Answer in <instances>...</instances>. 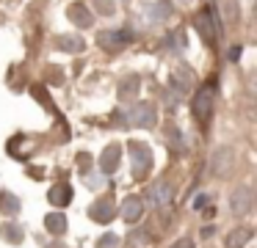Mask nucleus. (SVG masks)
<instances>
[{"instance_id": "obj_1", "label": "nucleus", "mask_w": 257, "mask_h": 248, "mask_svg": "<svg viewBox=\"0 0 257 248\" xmlns=\"http://www.w3.org/2000/svg\"><path fill=\"white\" fill-rule=\"evenodd\" d=\"M213 99H216V80H210L207 86H202L199 91H196L194 102H191V110H194V116L202 121V124H207L213 116Z\"/></svg>"}, {"instance_id": "obj_2", "label": "nucleus", "mask_w": 257, "mask_h": 248, "mask_svg": "<svg viewBox=\"0 0 257 248\" xmlns=\"http://www.w3.org/2000/svg\"><path fill=\"white\" fill-rule=\"evenodd\" d=\"M127 152H130V163H133V174L141 179V176L150 171V165H152V152H150V146H147V143H141V141H133V143L127 146Z\"/></svg>"}, {"instance_id": "obj_3", "label": "nucleus", "mask_w": 257, "mask_h": 248, "mask_svg": "<svg viewBox=\"0 0 257 248\" xmlns=\"http://www.w3.org/2000/svg\"><path fill=\"white\" fill-rule=\"evenodd\" d=\"M124 119H127V124H133V127H152V124H155V119H158L155 105H150V102L133 105V108L124 113Z\"/></svg>"}, {"instance_id": "obj_4", "label": "nucleus", "mask_w": 257, "mask_h": 248, "mask_svg": "<svg viewBox=\"0 0 257 248\" xmlns=\"http://www.w3.org/2000/svg\"><path fill=\"white\" fill-rule=\"evenodd\" d=\"M210 165H213V171H216L218 176H227L229 171L235 168V149L232 146L216 149V152H213V157H210Z\"/></svg>"}, {"instance_id": "obj_5", "label": "nucleus", "mask_w": 257, "mask_h": 248, "mask_svg": "<svg viewBox=\"0 0 257 248\" xmlns=\"http://www.w3.org/2000/svg\"><path fill=\"white\" fill-rule=\"evenodd\" d=\"M147 201H150L152 207H166V204L172 201V185H169L166 179H158L155 185L147 190Z\"/></svg>"}, {"instance_id": "obj_6", "label": "nucleus", "mask_w": 257, "mask_h": 248, "mask_svg": "<svg viewBox=\"0 0 257 248\" xmlns=\"http://www.w3.org/2000/svg\"><path fill=\"white\" fill-rule=\"evenodd\" d=\"M127 42H130L127 31H102L100 33V47L108 50V53H119Z\"/></svg>"}, {"instance_id": "obj_7", "label": "nucleus", "mask_w": 257, "mask_h": 248, "mask_svg": "<svg viewBox=\"0 0 257 248\" xmlns=\"http://www.w3.org/2000/svg\"><path fill=\"white\" fill-rule=\"evenodd\" d=\"M196 28L202 31V36L210 42L213 36H218L221 33V28L216 25V14H213V9H205V11H199V17H196Z\"/></svg>"}, {"instance_id": "obj_8", "label": "nucleus", "mask_w": 257, "mask_h": 248, "mask_svg": "<svg viewBox=\"0 0 257 248\" xmlns=\"http://www.w3.org/2000/svg\"><path fill=\"white\" fill-rule=\"evenodd\" d=\"M229 207H232L235 215H246L251 209V190L249 187H238V190L232 193V198H229Z\"/></svg>"}, {"instance_id": "obj_9", "label": "nucleus", "mask_w": 257, "mask_h": 248, "mask_svg": "<svg viewBox=\"0 0 257 248\" xmlns=\"http://www.w3.org/2000/svg\"><path fill=\"white\" fill-rule=\"evenodd\" d=\"M119 157H122V149L116 146V143H111L108 149H102V157H100V168L102 174H113L119 165Z\"/></svg>"}, {"instance_id": "obj_10", "label": "nucleus", "mask_w": 257, "mask_h": 248, "mask_svg": "<svg viewBox=\"0 0 257 248\" xmlns=\"http://www.w3.org/2000/svg\"><path fill=\"white\" fill-rule=\"evenodd\" d=\"M67 14H69V20H72L78 28H91V25H94V17H91V11L86 9L83 3H72Z\"/></svg>"}, {"instance_id": "obj_11", "label": "nucleus", "mask_w": 257, "mask_h": 248, "mask_svg": "<svg viewBox=\"0 0 257 248\" xmlns=\"http://www.w3.org/2000/svg\"><path fill=\"white\" fill-rule=\"evenodd\" d=\"M141 212H144V204H141V198H136V196L124 198V204H122V218L127 220V223H136V220L141 218Z\"/></svg>"}, {"instance_id": "obj_12", "label": "nucleus", "mask_w": 257, "mask_h": 248, "mask_svg": "<svg viewBox=\"0 0 257 248\" xmlns=\"http://www.w3.org/2000/svg\"><path fill=\"white\" fill-rule=\"evenodd\" d=\"M91 218L94 220H111L113 218V201L111 198H97L94 204H91Z\"/></svg>"}, {"instance_id": "obj_13", "label": "nucleus", "mask_w": 257, "mask_h": 248, "mask_svg": "<svg viewBox=\"0 0 257 248\" xmlns=\"http://www.w3.org/2000/svg\"><path fill=\"white\" fill-rule=\"evenodd\" d=\"M56 47L61 50V53H80V50H83V39L80 36H58Z\"/></svg>"}, {"instance_id": "obj_14", "label": "nucleus", "mask_w": 257, "mask_h": 248, "mask_svg": "<svg viewBox=\"0 0 257 248\" xmlns=\"http://www.w3.org/2000/svg\"><path fill=\"white\" fill-rule=\"evenodd\" d=\"M69 198H72V190H69V185H56L50 190V201L53 204H69Z\"/></svg>"}, {"instance_id": "obj_15", "label": "nucleus", "mask_w": 257, "mask_h": 248, "mask_svg": "<svg viewBox=\"0 0 257 248\" xmlns=\"http://www.w3.org/2000/svg\"><path fill=\"white\" fill-rule=\"evenodd\" d=\"M249 237H251V229H238V231H232V234L227 237V248H243L246 242H249Z\"/></svg>"}, {"instance_id": "obj_16", "label": "nucleus", "mask_w": 257, "mask_h": 248, "mask_svg": "<svg viewBox=\"0 0 257 248\" xmlns=\"http://www.w3.org/2000/svg\"><path fill=\"white\" fill-rule=\"evenodd\" d=\"M47 231H53V234H64V229H67V218L64 215H58V212H53V215H47Z\"/></svg>"}, {"instance_id": "obj_17", "label": "nucleus", "mask_w": 257, "mask_h": 248, "mask_svg": "<svg viewBox=\"0 0 257 248\" xmlns=\"http://www.w3.org/2000/svg\"><path fill=\"white\" fill-rule=\"evenodd\" d=\"M136 91H139V83L127 80V86L122 83V88H119V97H136Z\"/></svg>"}, {"instance_id": "obj_18", "label": "nucleus", "mask_w": 257, "mask_h": 248, "mask_svg": "<svg viewBox=\"0 0 257 248\" xmlns=\"http://www.w3.org/2000/svg\"><path fill=\"white\" fill-rule=\"evenodd\" d=\"M94 6H97V9H100L105 17H111L113 9H116V6H113V0H94Z\"/></svg>"}, {"instance_id": "obj_19", "label": "nucleus", "mask_w": 257, "mask_h": 248, "mask_svg": "<svg viewBox=\"0 0 257 248\" xmlns=\"http://www.w3.org/2000/svg\"><path fill=\"white\" fill-rule=\"evenodd\" d=\"M119 245V237L116 234H105L100 242H97V248H116Z\"/></svg>"}, {"instance_id": "obj_20", "label": "nucleus", "mask_w": 257, "mask_h": 248, "mask_svg": "<svg viewBox=\"0 0 257 248\" xmlns=\"http://www.w3.org/2000/svg\"><path fill=\"white\" fill-rule=\"evenodd\" d=\"M210 201H213V196H210V193H202V196H196L194 207H196V209H202V207H207Z\"/></svg>"}, {"instance_id": "obj_21", "label": "nucleus", "mask_w": 257, "mask_h": 248, "mask_svg": "<svg viewBox=\"0 0 257 248\" xmlns=\"http://www.w3.org/2000/svg\"><path fill=\"white\" fill-rule=\"evenodd\" d=\"M0 204H3L6 209H17V207H20V201H17V198H9V196H3V201H0Z\"/></svg>"}, {"instance_id": "obj_22", "label": "nucleus", "mask_w": 257, "mask_h": 248, "mask_svg": "<svg viewBox=\"0 0 257 248\" xmlns=\"http://www.w3.org/2000/svg\"><path fill=\"white\" fill-rule=\"evenodd\" d=\"M172 248H194V242H191V237H180Z\"/></svg>"}, {"instance_id": "obj_23", "label": "nucleus", "mask_w": 257, "mask_h": 248, "mask_svg": "<svg viewBox=\"0 0 257 248\" xmlns=\"http://www.w3.org/2000/svg\"><path fill=\"white\" fill-rule=\"evenodd\" d=\"M6 234H9V240H14V242L20 240V229H12V226H6Z\"/></svg>"}, {"instance_id": "obj_24", "label": "nucleus", "mask_w": 257, "mask_h": 248, "mask_svg": "<svg viewBox=\"0 0 257 248\" xmlns=\"http://www.w3.org/2000/svg\"><path fill=\"white\" fill-rule=\"evenodd\" d=\"M229 58L238 61V58H240V47H232V50H229Z\"/></svg>"}, {"instance_id": "obj_25", "label": "nucleus", "mask_w": 257, "mask_h": 248, "mask_svg": "<svg viewBox=\"0 0 257 248\" xmlns=\"http://www.w3.org/2000/svg\"><path fill=\"white\" fill-rule=\"evenodd\" d=\"M180 3H188V0H180Z\"/></svg>"}]
</instances>
